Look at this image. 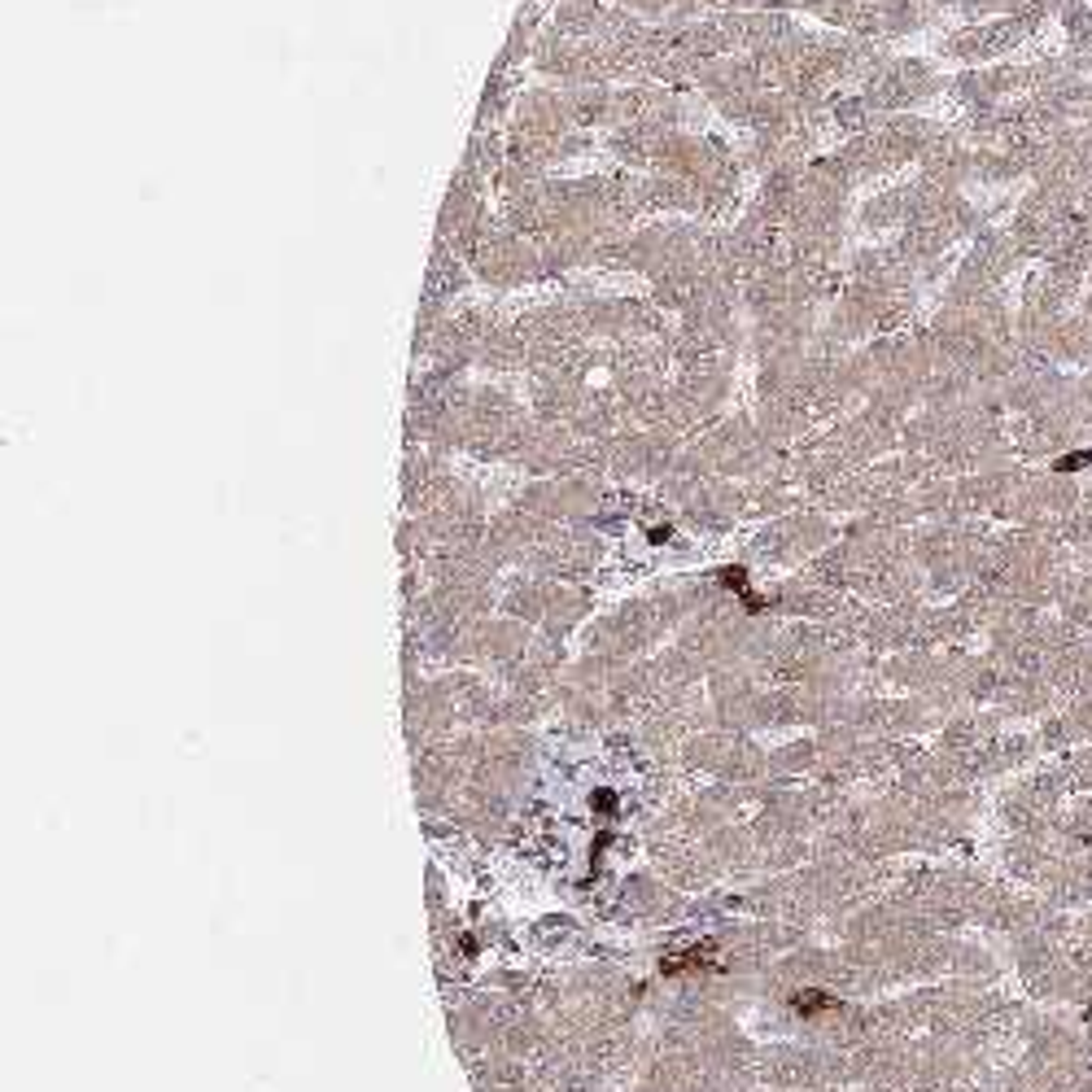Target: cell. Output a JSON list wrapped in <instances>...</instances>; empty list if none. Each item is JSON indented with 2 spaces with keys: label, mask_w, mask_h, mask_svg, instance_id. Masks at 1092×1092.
I'll return each instance as SVG.
<instances>
[{
  "label": "cell",
  "mask_w": 1092,
  "mask_h": 1092,
  "mask_svg": "<svg viewBox=\"0 0 1092 1092\" xmlns=\"http://www.w3.org/2000/svg\"><path fill=\"white\" fill-rule=\"evenodd\" d=\"M708 953H712V944H695V948H682V953L665 957V961H660V970H665V975H678V970H699V966H708Z\"/></svg>",
  "instance_id": "cell-1"
},
{
  "label": "cell",
  "mask_w": 1092,
  "mask_h": 1092,
  "mask_svg": "<svg viewBox=\"0 0 1092 1092\" xmlns=\"http://www.w3.org/2000/svg\"><path fill=\"white\" fill-rule=\"evenodd\" d=\"M791 1005H795L799 1014H812V1009H827V1005H835V996H827V992L808 988V992H795V996H791Z\"/></svg>",
  "instance_id": "cell-2"
},
{
  "label": "cell",
  "mask_w": 1092,
  "mask_h": 1092,
  "mask_svg": "<svg viewBox=\"0 0 1092 1092\" xmlns=\"http://www.w3.org/2000/svg\"><path fill=\"white\" fill-rule=\"evenodd\" d=\"M1083 463H1092V450H1075V455L1057 459V472H1075V468H1083Z\"/></svg>",
  "instance_id": "cell-3"
}]
</instances>
